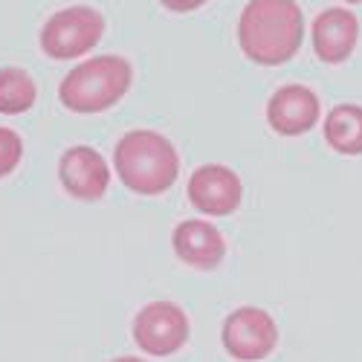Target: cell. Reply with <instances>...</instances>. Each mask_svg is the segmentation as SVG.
Returning a JSON list of instances; mask_svg holds the SVG:
<instances>
[{"label": "cell", "instance_id": "6da1fadb", "mask_svg": "<svg viewBox=\"0 0 362 362\" xmlns=\"http://www.w3.org/2000/svg\"><path fill=\"white\" fill-rule=\"evenodd\" d=\"M305 18L293 0H250L238 21V41L250 62L279 67L298 52Z\"/></svg>", "mask_w": 362, "mask_h": 362}, {"label": "cell", "instance_id": "7a4b0ae2", "mask_svg": "<svg viewBox=\"0 0 362 362\" xmlns=\"http://www.w3.org/2000/svg\"><path fill=\"white\" fill-rule=\"evenodd\" d=\"M113 165L122 186L145 197L168 192L180 174V157L174 145L154 131L125 134L113 151Z\"/></svg>", "mask_w": 362, "mask_h": 362}, {"label": "cell", "instance_id": "3957f363", "mask_svg": "<svg viewBox=\"0 0 362 362\" xmlns=\"http://www.w3.org/2000/svg\"><path fill=\"white\" fill-rule=\"evenodd\" d=\"M131 81L134 70L122 55H96L64 76L58 87V99L76 113H102L122 102Z\"/></svg>", "mask_w": 362, "mask_h": 362}, {"label": "cell", "instance_id": "277c9868", "mask_svg": "<svg viewBox=\"0 0 362 362\" xmlns=\"http://www.w3.org/2000/svg\"><path fill=\"white\" fill-rule=\"evenodd\" d=\"M105 35V18L99 9L90 6H70L55 12L41 29V49L58 62L87 55Z\"/></svg>", "mask_w": 362, "mask_h": 362}, {"label": "cell", "instance_id": "5b68a950", "mask_svg": "<svg viewBox=\"0 0 362 362\" xmlns=\"http://www.w3.org/2000/svg\"><path fill=\"white\" fill-rule=\"evenodd\" d=\"M189 339V319L174 301H151L134 319V342L148 356H171Z\"/></svg>", "mask_w": 362, "mask_h": 362}, {"label": "cell", "instance_id": "8992f818", "mask_svg": "<svg viewBox=\"0 0 362 362\" xmlns=\"http://www.w3.org/2000/svg\"><path fill=\"white\" fill-rule=\"evenodd\" d=\"M279 342V327L261 308H238L223 322V348L235 359H264Z\"/></svg>", "mask_w": 362, "mask_h": 362}, {"label": "cell", "instance_id": "52a82bcc", "mask_svg": "<svg viewBox=\"0 0 362 362\" xmlns=\"http://www.w3.org/2000/svg\"><path fill=\"white\" fill-rule=\"evenodd\" d=\"M244 186L226 165H200L189 180V200L197 212L226 218L240 206Z\"/></svg>", "mask_w": 362, "mask_h": 362}, {"label": "cell", "instance_id": "ba28073f", "mask_svg": "<svg viewBox=\"0 0 362 362\" xmlns=\"http://www.w3.org/2000/svg\"><path fill=\"white\" fill-rule=\"evenodd\" d=\"M58 177H62V186L78 200H99L110 183L105 157L90 145H76L64 151L62 163H58Z\"/></svg>", "mask_w": 362, "mask_h": 362}, {"label": "cell", "instance_id": "9c48e42d", "mask_svg": "<svg viewBox=\"0 0 362 362\" xmlns=\"http://www.w3.org/2000/svg\"><path fill=\"white\" fill-rule=\"evenodd\" d=\"M267 119L276 134L298 136L319 122V99L305 84H287L276 90L267 105Z\"/></svg>", "mask_w": 362, "mask_h": 362}, {"label": "cell", "instance_id": "30bf717a", "mask_svg": "<svg viewBox=\"0 0 362 362\" xmlns=\"http://www.w3.org/2000/svg\"><path fill=\"white\" fill-rule=\"evenodd\" d=\"M359 41V21L348 9H325L313 21V49L325 64H342Z\"/></svg>", "mask_w": 362, "mask_h": 362}, {"label": "cell", "instance_id": "8fae6325", "mask_svg": "<svg viewBox=\"0 0 362 362\" xmlns=\"http://www.w3.org/2000/svg\"><path fill=\"white\" fill-rule=\"evenodd\" d=\"M171 244L177 258L194 269H215L226 252L223 235L209 221H183L174 229Z\"/></svg>", "mask_w": 362, "mask_h": 362}, {"label": "cell", "instance_id": "7c38bea8", "mask_svg": "<svg viewBox=\"0 0 362 362\" xmlns=\"http://www.w3.org/2000/svg\"><path fill=\"white\" fill-rule=\"evenodd\" d=\"M325 139L339 154H362V107L339 105L325 122Z\"/></svg>", "mask_w": 362, "mask_h": 362}, {"label": "cell", "instance_id": "4fadbf2b", "mask_svg": "<svg viewBox=\"0 0 362 362\" xmlns=\"http://www.w3.org/2000/svg\"><path fill=\"white\" fill-rule=\"evenodd\" d=\"M35 81L21 67H0V113L18 116L35 105Z\"/></svg>", "mask_w": 362, "mask_h": 362}, {"label": "cell", "instance_id": "5bb4252c", "mask_svg": "<svg viewBox=\"0 0 362 362\" xmlns=\"http://www.w3.org/2000/svg\"><path fill=\"white\" fill-rule=\"evenodd\" d=\"M23 157V142L12 128H0V177H6L18 168Z\"/></svg>", "mask_w": 362, "mask_h": 362}, {"label": "cell", "instance_id": "9a60e30c", "mask_svg": "<svg viewBox=\"0 0 362 362\" xmlns=\"http://www.w3.org/2000/svg\"><path fill=\"white\" fill-rule=\"evenodd\" d=\"M160 4L168 12H194V9H200L206 4V0H160Z\"/></svg>", "mask_w": 362, "mask_h": 362}, {"label": "cell", "instance_id": "2e32d148", "mask_svg": "<svg viewBox=\"0 0 362 362\" xmlns=\"http://www.w3.org/2000/svg\"><path fill=\"white\" fill-rule=\"evenodd\" d=\"M348 4H362V0H348Z\"/></svg>", "mask_w": 362, "mask_h": 362}]
</instances>
